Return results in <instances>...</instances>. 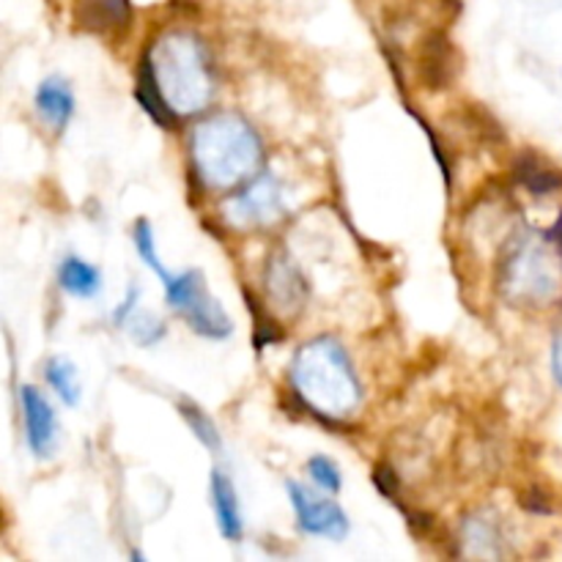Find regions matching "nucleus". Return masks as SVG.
<instances>
[{
  "label": "nucleus",
  "mask_w": 562,
  "mask_h": 562,
  "mask_svg": "<svg viewBox=\"0 0 562 562\" xmlns=\"http://www.w3.org/2000/svg\"><path fill=\"white\" fill-rule=\"evenodd\" d=\"M291 384L300 404L327 426L360 406V379L344 346L333 338H316L296 351L291 362Z\"/></svg>",
  "instance_id": "obj_1"
},
{
  "label": "nucleus",
  "mask_w": 562,
  "mask_h": 562,
  "mask_svg": "<svg viewBox=\"0 0 562 562\" xmlns=\"http://www.w3.org/2000/svg\"><path fill=\"white\" fill-rule=\"evenodd\" d=\"M263 146L256 130L234 113L203 121L192 132V162L203 184L212 190H234L258 173Z\"/></svg>",
  "instance_id": "obj_2"
},
{
  "label": "nucleus",
  "mask_w": 562,
  "mask_h": 562,
  "mask_svg": "<svg viewBox=\"0 0 562 562\" xmlns=\"http://www.w3.org/2000/svg\"><path fill=\"white\" fill-rule=\"evenodd\" d=\"M165 102L176 115L206 108L214 91L212 60L192 33H168L146 53Z\"/></svg>",
  "instance_id": "obj_3"
},
{
  "label": "nucleus",
  "mask_w": 562,
  "mask_h": 562,
  "mask_svg": "<svg viewBox=\"0 0 562 562\" xmlns=\"http://www.w3.org/2000/svg\"><path fill=\"white\" fill-rule=\"evenodd\" d=\"M165 302L170 311L179 313L187 327L195 335L209 340H225L234 333V322L225 313V307L209 294V285L203 272L198 269H184L165 280Z\"/></svg>",
  "instance_id": "obj_4"
},
{
  "label": "nucleus",
  "mask_w": 562,
  "mask_h": 562,
  "mask_svg": "<svg viewBox=\"0 0 562 562\" xmlns=\"http://www.w3.org/2000/svg\"><path fill=\"white\" fill-rule=\"evenodd\" d=\"M552 252L543 250L530 236H514L510 245L503 250V267L499 280L510 296H547L554 291V269L549 263Z\"/></svg>",
  "instance_id": "obj_5"
},
{
  "label": "nucleus",
  "mask_w": 562,
  "mask_h": 562,
  "mask_svg": "<svg viewBox=\"0 0 562 562\" xmlns=\"http://www.w3.org/2000/svg\"><path fill=\"white\" fill-rule=\"evenodd\" d=\"M285 488H289L291 508L296 514V525L305 536L329 538V541H344L349 536V516L335 499L318 497L316 492L296 481L285 483Z\"/></svg>",
  "instance_id": "obj_6"
},
{
  "label": "nucleus",
  "mask_w": 562,
  "mask_h": 562,
  "mask_svg": "<svg viewBox=\"0 0 562 562\" xmlns=\"http://www.w3.org/2000/svg\"><path fill=\"white\" fill-rule=\"evenodd\" d=\"M283 214V195H280V181L272 173L256 176V181L241 187L228 203H225V217L236 228H258L269 225Z\"/></svg>",
  "instance_id": "obj_7"
},
{
  "label": "nucleus",
  "mask_w": 562,
  "mask_h": 562,
  "mask_svg": "<svg viewBox=\"0 0 562 562\" xmlns=\"http://www.w3.org/2000/svg\"><path fill=\"white\" fill-rule=\"evenodd\" d=\"M20 409H22V431H25L27 450L36 459H49L58 448L60 426L58 415H55L53 404L47 395L33 384H22L20 387Z\"/></svg>",
  "instance_id": "obj_8"
},
{
  "label": "nucleus",
  "mask_w": 562,
  "mask_h": 562,
  "mask_svg": "<svg viewBox=\"0 0 562 562\" xmlns=\"http://www.w3.org/2000/svg\"><path fill=\"white\" fill-rule=\"evenodd\" d=\"M461 71V55L445 31H431L417 49V82L426 91H448Z\"/></svg>",
  "instance_id": "obj_9"
},
{
  "label": "nucleus",
  "mask_w": 562,
  "mask_h": 562,
  "mask_svg": "<svg viewBox=\"0 0 562 562\" xmlns=\"http://www.w3.org/2000/svg\"><path fill=\"white\" fill-rule=\"evenodd\" d=\"M71 16L80 31L93 36H121L132 25V0H75Z\"/></svg>",
  "instance_id": "obj_10"
},
{
  "label": "nucleus",
  "mask_w": 562,
  "mask_h": 562,
  "mask_svg": "<svg viewBox=\"0 0 562 562\" xmlns=\"http://www.w3.org/2000/svg\"><path fill=\"white\" fill-rule=\"evenodd\" d=\"M33 108H36L38 119H42L55 135L66 132V126H69L71 115H75L77 110V97L75 91H71L69 80H64V77L58 75L44 77L36 86V93H33Z\"/></svg>",
  "instance_id": "obj_11"
},
{
  "label": "nucleus",
  "mask_w": 562,
  "mask_h": 562,
  "mask_svg": "<svg viewBox=\"0 0 562 562\" xmlns=\"http://www.w3.org/2000/svg\"><path fill=\"white\" fill-rule=\"evenodd\" d=\"M267 291L272 305L283 313H296L307 302V283L291 258L278 256L267 267Z\"/></svg>",
  "instance_id": "obj_12"
},
{
  "label": "nucleus",
  "mask_w": 562,
  "mask_h": 562,
  "mask_svg": "<svg viewBox=\"0 0 562 562\" xmlns=\"http://www.w3.org/2000/svg\"><path fill=\"white\" fill-rule=\"evenodd\" d=\"M209 488H212V508L220 536L231 543H239L245 538V516H241L239 494H236L234 481L228 477V472L214 470Z\"/></svg>",
  "instance_id": "obj_13"
},
{
  "label": "nucleus",
  "mask_w": 562,
  "mask_h": 562,
  "mask_svg": "<svg viewBox=\"0 0 562 562\" xmlns=\"http://www.w3.org/2000/svg\"><path fill=\"white\" fill-rule=\"evenodd\" d=\"M514 181L536 198L554 195L562 190V170L549 159H543L538 151H521L510 165Z\"/></svg>",
  "instance_id": "obj_14"
},
{
  "label": "nucleus",
  "mask_w": 562,
  "mask_h": 562,
  "mask_svg": "<svg viewBox=\"0 0 562 562\" xmlns=\"http://www.w3.org/2000/svg\"><path fill=\"white\" fill-rule=\"evenodd\" d=\"M135 97H137V102H140V108L148 113V119L154 121V124H159L162 130H173V126L179 124V115H176L173 110L168 108V102H165L162 91H159V86H157V77H154L151 64H148L146 55H143L140 66H137Z\"/></svg>",
  "instance_id": "obj_15"
},
{
  "label": "nucleus",
  "mask_w": 562,
  "mask_h": 562,
  "mask_svg": "<svg viewBox=\"0 0 562 562\" xmlns=\"http://www.w3.org/2000/svg\"><path fill=\"white\" fill-rule=\"evenodd\" d=\"M58 285L77 300H93L102 291V272L82 258L66 256L58 263Z\"/></svg>",
  "instance_id": "obj_16"
},
{
  "label": "nucleus",
  "mask_w": 562,
  "mask_h": 562,
  "mask_svg": "<svg viewBox=\"0 0 562 562\" xmlns=\"http://www.w3.org/2000/svg\"><path fill=\"white\" fill-rule=\"evenodd\" d=\"M44 382L53 387V393L64 401L66 406H77L82 398L80 376H77V368L71 366V360L66 357H49L47 366H44Z\"/></svg>",
  "instance_id": "obj_17"
},
{
  "label": "nucleus",
  "mask_w": 562,
  "mask_h": 562,
  "mask_svg": "<svg viewBox=\"0 0 562 562\" xmlns=\"http://www.w3.org/2000/svg\"><path fill=\"white\" fill-rule=\"evenodd\" d=\"M176 409H179L181 420L190 426V431L195 434V439L203 445V448L212 450V453H220V450H223V437H220L217 431V423H214L201 406L192 404L190 398H181L179 404H176Z\"/></svg>",
  "instance_id": "obj_18"
},
{
  "label": "nucleus",
  "mask_w": 562,
  "mask_h": 562,
  "mask_svg": "<svg viewBox=\"0 0 562 562\" xmlns=\"http://www.w3.org/2000/svg\"><path fill=\"white\" fill-rule=\"evenodd\" d=\"M132 241H135V250H137V256H140V261L146 263L154 274H157L159 283H165V280H168L173 272H170V269L159 261L157 239H154V228L146 217H140L135 225H132Z\"/></svg>",
  "instance_id": "obj_19"
},
{
  "label": "nucleus",
  "mask_w": 562,
  "mask_h": 562,
  "mask_svg": "<svg viewBox=\"0 0 562 562\" xmlns=\"http://www.w3.org/2000/svg\"><path fill=\"white\" fill-rule=\"evenodd\" d=\"M124 329L130 333V338L135 340L137 346H157L159 340L168 335V327L162 324V318L151 316V313L135 311L130 316V322L124 324Z\"/></svg>",
  "instance_id": "obj_20"
},
{
  "label": "nucleus",
  "mask_w": 562,
  "mask_h": 562,
  "mask_svg": "<svg viewBox=\"0 0 562 562\" xmlns=\"http://www.w3.org/2000/svg\"><path fill=\"white\" fill-rule=\"evenodd\" d=\"M305 472L313 481V486L322 488V492L338 494L344 488V472H340V467L329 456H313V459H307Z\"/></svg>",
  "instance_id": "obj_21"
},
{
  "label": "nucleus",
  "mask_w": 562,
  "mask_h": 562,
  "mask_svg": "<svg viewBox=\"0 0 562 562\" xmlns=\"http://www.w3.org/2000/svg\"><path fill=\"white\" fill-rule=\"evenodd\" d=\"M247 305H250L252 316H256V322H252V344H256V349H263V346H274L283 340V329L278 327V324L272 322V318L267 316V313H258L256 302H252V296L247 294Z\"/></svg>",
  "instance_id": "obj_22"
},
{
  "label": "nucleus",
  "mask_w": 562,
  "mask_h": 562,
  "mask_svg": "<svg viewBox=\"0 0 562 562\" xmlns=\"http://www.w3.org/2000/svg\"><path fill=\"white\" fill-rule=\"evenodd\" d=\"M373 483H376V488L390 499V503L401 508V483H398V472H395L393 467L376 464V470H373Z\"/></svg>",
  "instance_id": "obj_23"
},
{
  "label": "nucleus",
  "mask_w": 562,
  "mask_h": 562,
  "mask_svg": "<svg viewBox=\"0 0 562 562\" xmlns=\"http://www.w3.org/2000/svg\"><path fill=\"white\" fill-rule=\"evenodd\" d=\"M519 503L521 508L530 510V514H549V510H552V503H549V497L541 488H527L519 497Z\"/></svg>",
  "instance_id": "obj_24"
},
{
  "label": "nucleus",
  "mask_w": 562,
  "mask_h": 562,
  "mask_svg": "<svg viewBox=\"0 0 562 562\" xmlns=\"http://www.w3.org/2000/svg\"><path fill=\"white\" fill-rule=\"evenodd\" d=\"M137 296H140V289H137V285H132L130 294H126V300L121 302V305L113 311V324H115V327L124 329V324L130 322L132 313L137 311Z\"/></svg>",
  "instance_id": "obj_25"
},
{
  "label": "nucleus",
  "mask_w": 562,
  "mask_h": 562,
  "mask_svg": "<svg viewBox=\"0 0 562 562\" xmlns=\"http://www.w3.org/2000/svg\"><path fill=\"white\" fill-rule=\"evenodd\" d=\"M552 360H554V376L562 382V333L554 338V351H552Z\"/></svg>",
  "instance_id": "obj_26"
},
{
  "label": "nucleus",
  "mask_w": 562,
  "mask_h": 562,
  "mask_svg": "<svg viewBox=\"0 0 562 562\" xmlns=\"http://www.w3.org/2000/svg\"><path fill=\"white\" fill-rule=\"evenodd\" d=\"M547 239L554 241V247H558V252L562 258V214L558 217V223L552 225V231H547Z\"/></svg>",
  "instance_id": "obj_27"
}]
</instances>
